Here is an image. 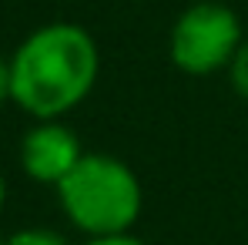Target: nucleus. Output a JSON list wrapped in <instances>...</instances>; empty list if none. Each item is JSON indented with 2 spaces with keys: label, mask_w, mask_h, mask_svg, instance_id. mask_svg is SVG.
I'll return each mask as SVG.
<instances>
[{
  "label": "nucleus",
  "mask_w": 248,
  "mask_h": 245,
  "mask_svg": "<svg viewBox=\"0 0 248 245\" xmlns=\"http://www.w3.org/2000/svg\"><path fill=\"white\" fill-rule=\"evenodd\" d=\"M101 78V47L74 20L34 27L10 54V104L31 121L67 118L81 108Z\"/></svg>",
  "instance_id": "1"
},
{
  "label": "nucleus",
  "mask_w": 248,
  "mask_h": 245,
  "mask_svg": "<svg viewBox=\"0 0 248 245\" xmlns=\"http://www.w3.org/2000/svg\"><path fill=\"white\" fill-rule=\"evenodd\" d=\"M54 192L64 218L84 239L134 232L144 212V188L138 171L108 151H84V158Z\"/></svg>",
  "instance_id": "2"
},
{
  "label": "nucleus",
  "mask_w": 248,
  "mask_h": 245,
  "mask_svg": "<svg viewBox=\"0 0 248 245\" xmlns=\"http://www.w3.org/2000/svg\"><path fill=\"white\" fill-rule=\"evenodd\" d=\"M242 17L221 0H195L188 3L168 34V57L188 78L225 74L232 57L245 41Z\"/></svg>",
  "instance_id": "3"
},
{
  "label": "nucleus",
  "mask_w": 248,
  "mask_h": 245,
  "mask_svg": "<svg viewBox=\"0 0 248 245\" xmlns=\"http://www.w3.org/2000/svg\"><path fill=\"white\" fill-rule=\"evenodd\" d=\"M81 158H84L81 134L64 118L31 121V128L20 134L17 162H20V171L37 185L57 188Z\"/></svg>",
  "instance_id": "4"
},
{
  "label": "nucleus",
  "mask_w": 248,
  "mask_h": 245,
  "mask_svg": "<svg viewBox=\"0 0 248 245\" xmlns=\"http://www.w3.org/2000/svg\"><path fill=\"white\" fill-rule=\"evenodd\" d=\"M7 245H71L67 235H61L57 229H47V225H27V229H17Z\"/></svg>",
  "instance_id": "5"
},
{
  "label": "nucleus",
  "mask_w": 248,
  "mask_h": 245,
  "mask_svg": "<svg viewBox=\"0 0 248 245\" xmlns=\"http://www.w3.org/2000/svg\"><path fill=\"white\" fill-rule=\"evenodd\" d=\"M228 84H232V91L238 94V98H245L248 101V37L242 41L238 47V54L232 57V64H228Z\"/></svg>",
  "instance_id": "6"
},
{
  "label": "nucleus",
  "mask_w": 248,
  "mask_h": 245,
  "mask_svg": "<svg viewBox=\"0 0 248 245\" xmlns=\"http://www.w3.org/2000/svg\"><path fill=\"white\" fill-rule=\"evenodd\" d=\"M81 245H148L141 235L134 232H118V235H94V239H84Z\"/></svg>",
  "instance_id": "7"
},
{
  "label": "nucleus",
  "mask_w": 248,
  "mask_h": 245,
  "mask_svg": "<svg viewBox=\"0 0 248 245\" xmlns=\"http://www.w3.org/2000/svg\"><path fill=\"white\" fill-rule=\"evenodd\" d=\"M10 101V54H0V104Z\"/></svg>",
  "instance_id": "8"
},
{
  "label": "nucleus",
  "mask_w": 248,
  "mask_h": 245,
  "mask_svg": "<svg viewBox=\"0 0 248 245\" xmlns=\"http://www.w3.org/2000/svg\"><path fill=\"white\" fill-rule=\"evenodd\" d=\"M3 205H7V178L0 171V212H3Z\"/></svg>",
  "instance_id": "9"
},
{
  "label": "nucleus",
  "mask_w": 248,
  "mask_h": 245,
  "mask_svg": "<svg viewBox=\"0 0 248 245\" xmlns=\"http://www.w3.org/2000/svg\"><path fill=\"white\" fill-rule=\"evenodd\" d=\"M0 245H7V239H0Z\"/></svg>",
  "instance_id": "10"
}]
</instances>
